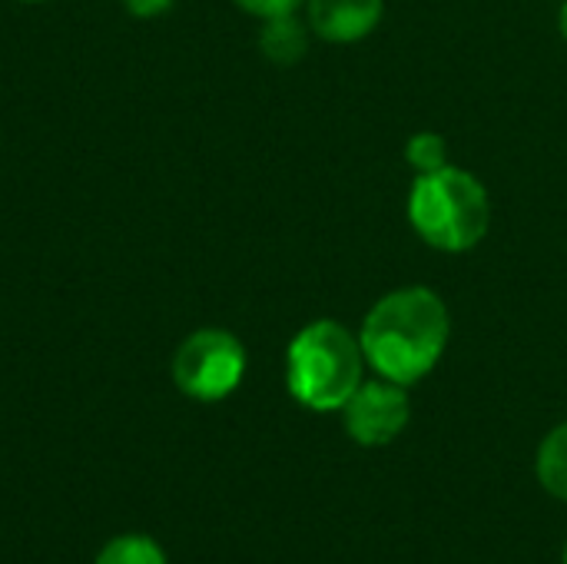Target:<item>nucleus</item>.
I'll return each mask as SVG.
<instances>
[{"label": "nucleus", "mask_w": 567, "mask_h": 564, "mask_svg": "<svg viewBox=\"0 0 567 564\" xmlns=\"http://www.w3.org/2000/svg\"><path fill=\"white\" fill-rule=\"evenodd\" d=\"M452 316L445 299L429 286L385 293L362 319L359 342L365 366L399 386L422 382L449 349Z\"/></svg>", "instance_id": "obj_1"}, {"label": "nucleus", "mask_w": 567, "mask_h": 564, "mask_svg": "<svg viewBox=\"0 0 567 564\" xmlns=\"http://www.w3.org/2000/svg\"><path fill=\"white\" fill-rule=\"evenodd\" d=\"M365 372V352L352 329L336 319H316L299 329L286 352L289 396L312 412H342Z\"/></svg>", "instance_id": "obj_2"}, {"label": "nucleus", "mask_w": 567, "mask_h": 564, "mask_svg": "<svg viewBox=\"0 0 567 564\" xmlns=\"http://www.w3.org/2000/svg\"><path fill=\"white\" fill-rule=\"evenodd\" d=\"M412 229L439 253L475 249L492 226V199L485 183L458 166L422 173L409 193Z\"/></svg>", "instance_id": "obj_3"}, {"label": "nucleus", "mask_w": 567, "mask_h": 564, "mask_svg": "<svg viewBox=\"0 0 567 564\" xmlns=\"http://www.w3.org/2000/svg\"><path fill=\"white\" fill-rule=\"evenodd\" d=\"M246 376V349L226 329H196L173 356V382L196 402H223Z\"/></svg>", "instance_id": "obj_4"}, {"label": "nucleus", "mask_w": 567, "mask_h": 564, "mask_svg": "<svg viewBox=\"0 0 567 564\" xmlns=\"http://www.w3.org/2000/svg\"><path fill=\"white\" fill-rule=\"evenodd\" d=\"M412 419L409 392L399 382L375 379L362 382L355 396L342 406V425L346 435L362 449H382L395 442Z\"/></svg>", "instance_id": "obj_5"}, {"label": "nucleus", "mask_w": 567, "mask_h": 564, "mask_svg": "<svg viewBox=\"0 0 567 564\" xmlns=\"http://www.w3.org/2000/svg\"><path fill=\"white\" fill-rule=\"evenodd\" d=\"M385 13V0H306V23L319 40L359 43Z\"/></svg>", "instance_id": "obj_6"}, {"label": "nucleus", "mask_w": 567, "mask_h": 564, "mask_svg": "<svg viewBox=\"0 0 567 564\" xmlns=\"http://www.w3.org/2000/svg\"><path fill=\"white\" fill-rule=\"evenodd\" d=\"M259 50L269 63L276 66H292L306 57L309 50V23H302L296 13L262 20L259 33Z\"/></svg>", "instance_id": "obj_7"}, {"label": "nucleus", "mask_w": 567, "mask_h": 564, "mask_svg": "<svg viewBox=\"0 0 567 564\" xmlns=\"http://www.w3.org/2000/svg\"><path fill=\"white\" fill-rule=\"evenodd\" d=\"M535 472H538L542 489L551 499L567 502V422L545 435L538 459H535Z\"/></svg>", "instance_id": "obj_8"}, {"label": "nucleus", "mask_w": 567, "mask_h": 564, "mask_svg": "<svg viewBox=\"0 0 567 564\" xmlns=\"http://www.w3.org/2000/svg\"><path fill=\"white\" fill-rule=\"evenodd\" d=\"M93 564H166V555L146 535H120L110 545H103Z\"/></svg>", "instance_id": "obj_9"}, {"label": "nucleus", "mask_w": 567, "mask_h": 564, "mask_svg": "<svg viewBox=\"0 0 567 564\" xmlns=\"http://www.w3.org/2000/svg\"><path fill=\"white\" fill-rule=\"evenodd\" d=\"M405 160H409V166L415 170V176L435 173V170L449 166V143H445L442 133L422 130V133H415V136L405 143Z\"/></svg>", "instance_id": "obj_10"}, {"label": "nucleus", "mask_w": 567, "mask_h": 564, "mask_svg": "<svg viewBox=\"0 0 567 564\" xmlns=\"http://www.w3.org/2000/svg\"><path fill=\"white\" fill-rule=\"evenodd\" d=\"M239 10L259 17V20H272V17H286V13H299V7H306V0H233Z\"/></svg>", "instance_id": "obj_11"}, {"label": "nucleus", "mask_w": 567, "mask_h": 564, "mask_svg": "<svg viewBox=\"0 0 567 564\" xmlns=\"http://www.w3.org/2000/svg\"><path fill=\"white\" fill-rule=\"evenodd\" d=\"M133 17H140V20H150V17H159V13H166L169 7H173V0H120Z\"/></svg>", "instance_id": "obj_12"}, {"label": "nucleus", "mask_w": 567, "mask_h": 564, "mask_svg": "<svg viewBox=\"0 0 567 564\" xmlns=\"http://www.w3.org/2000/svg\"><path fill=\"white\" fill-rule=\"evenodd\" d=\"M558 27H561V37L567 40V0L565 7H561V13H558Z\"/></svg>", "instance_id": "obj_13"}, {"label": "nucleus", "mask_w": 567, "mask_h": 564, "mask_svg": "<svg viewBox=\"0 0 567 564\" xmlns=\"http://www.w3.org/2000/svg\"><path fill=\"white\" fill-rule=\"evenodd\" d=\"M20 3H47V0H20Z\"/></svg>", "instance_id": "obj_14"}, {"label": "nucleus", "mask_w": 567, "mask_h": 564, "mask_svg": "<svg viewBox=\"0 0 567 564\" xmlns=\"http://www.w3.org/2000/svg\"><path fill=\"white\" fill-rule=\"evenodd\" d=\"M561 564H567V545H565V558H561Z\"/></svg>", "instance_id": "obj_15"}]
</instances>
